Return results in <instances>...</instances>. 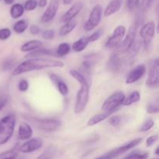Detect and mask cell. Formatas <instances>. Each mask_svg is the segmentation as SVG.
<instances>
[{
    "label": "cell",
    "mask_w": 159,
    "mask_h": 159,
    "mask_svg": "<svg viewBox=\"0 0 159 159\" xmlns=\"http://www.w3.org/2000/svg\"><path fill=\"white\" fill-rule=\"evenodd\" d=\"M155 154H156L157 155H159V147H157L156 150H155Z\"/></svg>",
    "instance_id": "49"
},
{
    "label": "cell",
    "mask_w": 159,
    "mask_h": 159,
    "mask_svg": "<svg viewBox=\"0 0 159 159\" xmlns=\"http://www.w3.org/2000/svg\"><path fill=\"white\" fill-rule=\"evenodd\" d=\"M60 5V0H51L46 10L41 16L42 23H49L54 18Z\"/></svg>",
    "instance_id": "12"
},
{
    "label": "cell",
    "mask_w": 159,
    "mask_h": 159,
    "mask_svg": "<svg viewBox=\"0 0 159 159\" xmlns=\"http://www.w3.org/2000/svg\"><path fill=\"white\" fill-rule=\"evenodd\" d=\"M73 2V0H63V3L65 5H69Z\"/></svg>",
    "instance_id": "47"
},
{
    "label": "cell",
    "mask_w": 159,
    "mask_h": 159,
    "mask_svg": "<svg viewBox=\"0 0 159 159\" xmlns=\"http://www.w3.org/2000/svg\"><path fill=\"white\" fill-rule=\"evenodd\" d=\"M102 34H103V30L99 29L98 30H96V32L93 33L92 35L89 36L88 37L89 41V43H90V42H94V41H96V40H99V39L102 37Z\"/></svg>",
    "instance_id": "33"
},
{
    "label": "cell",
    "mask_w": 159,
    "mask_h": 159,
    "mask_svg": "<svg viewBox=\"0 0 159 159\" xmlns=\"http://www.w3.org/2000/svg\"><path fill=\"white\" fill-rule=\"evenodd\" d=\"M83 8V3L82 2H76L72 5L71 8L65 12L61 18L62 23H66L69 20H73Z\"/></svg>",
    "instance_id": "15"
},
{
    "label": "cell",
    "mask_w": 159,
    "mask_h": 159,
    "mask_svg": "<svg viewBox=\"0 0 159 159\" xmlns=\"http://www.w3.org/2000/svg\"><path fill=\"white\" fill-rule=\"evenodd\" d=\"M140 99H141V94H140V93L138 91H134L130 93L127 97H125L124 102H123V105L130 106L133 103L138 102Z\"/></svg>",
    "instance_id": "26"
},
{
    "label": "cell",
    "mask_w": 159,
    "mask_h": 159,
    "mask_svg": "<svg viewBox=\"0 0 159 159\" xmlns=\"http://www.w3.org/2000/svg\"><path fill=\"white\" fill-rule=\"evenodd\" d=\"M40 56H57V54H56V51H54L53 50L44 49V48L41 49L37 48L33 52L26 54V57H39Z\"/></svg>",
    "instance_id": "19"
},
{
    "label": "cell",
    "mask_w": 159,
    "mask_h": 159,
    "mask_svg": "<svg viewBox=\"0 0 159 159\" xmlns=\"http://www.w3.org/2000/svg\"><path fill=\"white\" fill-rule=\"evenodd\" d=\"M20 144H17L10 150L0 153V158H16L18 156V152H20Z\"/></svg>",
    "instance_id": "27"
},
{
    "label": "cell",
    "mask_w": 159,
    "mask_h": 159,
    "mask_svg": "<svg viewBox=\"0 0 159 159\" xmlns=\"http://www.w3.org/2000/svg\"><path fill=\"white\" fill-rule=\"evenodd\" d=\"M4 2L6 4L10 5V4H12V3H13L14 0H4Z\"/></svg>",
    "instance_id": "48"
},
{
    "label": "cell",
    "mask_w": 159,
    "mask_h": 159,
    "mask_svg": "<svg viewBox=\"0 0 159 159\" xmlns=\"http://www.w3.org/2000/svg\"><path fill=\"white\" fill-rule=\"evenodd\" d=\"M42 45V42L38 40H32L28 41L27 43H24L20 48V51L23 52H28L37 49Z\"/></svg>",
    "instance_id": "22"
},
{
    "label": "cell",
    "mask_w": 159,
    "mask_h": 159,
    "mask_svg": "<svg viewBox=\"0 0 159 159\" xmlns=\"http://www.w3.org/2000/svg\"><path fill=\"white\" fill-rule=\"evenodd\" d=\"M76 25H77V21L73 20H69V21L65 23V24L61 27L60 31H59V34L61 37H65V36L68 35V34L73 31V30L75 28Z\"/></svg>",
    "instance_id": "20"
},
{
    "label": "cell",
    "mask_w": 159,
    "mask_h": 159,
    "mask_svg": "<svg viewBox=\"0 0 159 159\" xmlns=\"http://www.w3.org/2000/svg\"><path fill=\"white\" fill-rule=\"evenodd\" d=\"M159 111V107H158V100L156 102H153V103H149L147 107V112L151 114L153 113H157Z\"/></svg>",
    "instance_id": "35"
},
{
    "label": "cell",
    "mask_w": 159,
    "mask_h": 159,
    "mask_svg": "<svg viewBox=\"0 0 159 159\" xmlns=\"http://www.w3.org/2000/svg\"><path fill=\"white\" fill-rule=\"evenodd\" d=\"M69 74L75 79L76 81L79 82V83H82V82H88L86 79V78L84 76V75H82V73L79 72V71H76L75 69H71L69 71Z\"/></svg>",
    "instance_id": "31"
},
{
    "label": "cell",
    "mask_w": 159,
    "mask_h": 159,
    "mask_svg": "<svg viewBox=\"0 0 159 159\" xmlns=\"http://www.w3.org/2000/svg\"><path fill=\"white\" fill-rule=\"evenodd\" d=\"M121 66V61L120 59L119 55L116 54H113L112 57H110V61L108 62V68L110 71H118Z\"/></svg>",
    "instance_id": "24"
},
{
    "label": "cell",
    "mask_w": 159,
    "mask_h": 159,
    "mask_svg": "<svg viewBox=\"0 0 159 159\" xmlns=\"http://www.w3.org/2000/svg\"><path fill=\"white\" fill-rule=\"evenodd\" d=\"M12 65H13V62L12 61H7L3 63V65H2V69L3 71H8V70H9L12 68Z\"/></svg>",
    "instance_id": "44"
},
{
    "label": "cell",
    "mask_w": 159,
    "mask_h": 159,
    "mask_svg": "<svg viewBox=\"0 0 159 159\" xmlns=\"http://www.w3.org/2000/svg\"><path fill=\"white\" fill-rule=\"evenodd\" d=\"M155 24L154 22L149 21L146 23L144 26L141 27L140 30V36L142 38L144 46L145 48H148L151 44L155 36Z\"/></svg>",
    "instance_id": "10"
},
{
    "label": "cell",
    "mask_w": 159,
    "mask_h": 159,
    "mask_svg": "<svg viewBox=\"0 0 159 159\" xmlns=\"http://www.w3.org/2000/svg\"><path fill=\"white\" fill-rule=\"evenodd\" d=\"M125 95L123 92L117 91L109 96L102 106V110L105 112H116L120 106L123 104Z\"/></svg>",
    "instance_id": "5"
},
{
    "label": "cell",
    "mask_w": 159,
    "mask_h": 159,
    "mask_svg": "<svg viewBox=\"0 0 159 159\" xmlns=\"http://www.w3.org/2000/svg\"><path fill=\"white\" fill-rule=\"evenodd\" d=\"M18 88L20 91L25 92L29 88V84H28V82L25 79H22L20 82H19Z\"/></svg>",
    "instance_id": "40"
},
{
    "label": "cell",
    "mask_w": 159,
    "mask_h": 159,
    "mask_svg": "<svg viewBox=\"0 0 159 159\" xmlns=\"http://www.w3.org/2000/svg\"><path fill=\"white\" fill-rule=\"evenodd\" d=\"M24 7L20 3H16L12 5L10 9V15L13 19H17L22 16L24 13Z\"/></svg>",
    "instance_id": "25"
},
{
    "label": "cell",
    "mask_w": 159,
    "mask_h": 159,
    "mask_svg": "<svg viewBox=\"0 0 159 159\" xmlns=\"http://www.w3.org/2000/svg\"><path fill=\"white\" fill-rule=\"evenodd\" d=\"M0 1H1V0H0Z\"/></svg>",
    "instance_id": "50"
},
{
    "label": "cell",
    "mask_w": 159,
    "mask_h": 159,
    "mask_svg": "<svg viewBox=\"0 0 159 159\" xmlns=\"http://www.w3.org/2000/svg\"><path fill=\"white\" fill-rule=\"evenodd\" d=\"M126 34V28L124 26H116L113 31V34L111 37L108 39L106 43V47L107 48H114L119 44L121 40L124 39Z\"/></svg>",
    "instance_id": "11"
},
{
    "label": "cell",
    "mask_w": 159,
    "mask_h": 159,
    "mask_svg": "<svg viewBox=\"0 0 159 159\" xmlns=\"http://www.w3.org/2000/svg\"><path fill=\"white\" fill-rule=\"evenodd\" d=\"M113 112H105L104 113H99V114L95 115V116H93L91 119L89 120L88 125L89 126L96 125V124H99V123L102 122V121L105 120L106 119L110 117V115L113 114Z\"/></svg>",
    "instance_id": "21"
},
{
    "label": "cell",
    "mask_w": 159,
    "mask_h": 159,
    "mask_svg": "<svg viewBox=\"0 0 159 159\" xmlns=\"http://www.w3.org/2000/svg\"><path fill=\"white\" fill-rule=\"evenodd\" d=\"M154 1L155 0H141V7L144 10H148L150 9Z\"/></svg>",
    "instance_id": "42"
},
{
    "label": "cell",
    "mask_w": 159,
    "mask_h": 159,
    "mask_svg": "<svg viewBox=\"0 0 159 159\" xmlns=\"http://www.w3.org/2000/svg\"><path fill=\"white\" fill-rule=\"evenodd\" d=\"M10 36L11 31L9 29H8V28H3V29L0 30V40H7Z\"/></svg>",
    "instance_id": "36"
},
{
    "label": "cell",
    "mask_w": 159,
    "mask_h": 159,
    "mask_svg": "<svg viewBox=\"0 0 159 159\" xmlns=\"http://www.w3.org/2000/svg\"><path fill=\"white\" fill-rule=\"evenodd\" d=\"M136 30L137 26H135V25H134L130 28L128 34H127L125 38L124 37V40H121L120 43L116 47V51H115L114 54L120 55V54H124V53H127L128 51V50L133 44L135 38H136Z\"/></svg>",
    "instance_id": "6"
},
{
    "label": "cell",
    "mask_w": 159,
    "mask_h": 159,
    "mask_svg": "<svg viewBox=\"0 0 159 159\" xmlns=\"http://www.w3.org/2000/svg\"><path fill=\"white\" fill-rule=\"evenodd\" d=\"M30 32L33 35H37L40 32V29L37 25L33 24L30 26Z\"/></svg>",
    "instance_id": "43"
},
{
    "label": "cell",
    "mask_w": 159,
    "mask_h": 159,
    "mask_svg": "<svg viewBox=\"0 0 159 159\" xmlns=\"http://www.w3.org/2000/svg\"><path fill=\"white\" fill-rule=\"evenodd\" d=\"M16 116L13 114L6 115L0 121V145L6 144L12 138L16 126Z\"/></svg>",
    "instance_id": "2"
},
{
    "label": "cell",
    "mask_w": 159,
    "mask_h": 159,
    "mask_svg": "<svg viewBox=\"0 0 159 159\" xmlns=\"http://www.w3.org/2000/svg\"><path fill=\"white\" fill-rule=\"evenodd\" d=\"M102 8L100 5H96L92 9L88 20L84 25V29L86 31H91L99 25L102 18Z\"/></svg>",
    "instance_id": "8"
},
{
    "label": "cell",
    "mask_w": 159,
    "mask_h": 159,
    "mask_svg": "<svg viewBox=\"0 0 159 159\" xmlns=\"http://www.w3.org/2000/svg\"><path fill=\"white\" fill-rule=\"evenodd\" d=\"M33 134V130L30 126L26 122L20 124L18 130V138L20 141L30 139Z\"/></svg>",
    "instance_id": "17"
},
{
    "label": "cell",
    "mask_w": 159,
    "mask_h": 159,
    "mask_svg": "<svg viewBox=\"0 0 159 159\" xmlns=\"http://www.w3.org/2000/svg\"><path fill=\"white\" fill-rule=\"evenodd\" d=\"M8 102V98L6 96H0V111L6 107Z\"/></svg>",
    "instance_id": "45"
},
{
    "label": "cell",
    "mask_w": 159,
    "mask_h": 159,
    "mask_svg": "<svg viewBox=\"0 0 159 159\" xmlns=\"http://www.w3.org/2000/svg\"><path fill=\"white\" fill-rule=\"evenodd\" d=\"M43 144V141L40 138H32L20 146V152L23 153H30L40 149Z\"/></svg>",
    "instance_id": "13"
},
{
    "label": "cell",
    "mask_w": 159,
    "mask_h": 159,
    "mask_svg": "<svg viewBox=\"0 0 159 159\" xmlns=\"http://www.w3.org/2000/svg\"><path fill=\"white\" fill-rule=\"evenodd\" d=\"M140 0H127V7L129 10L134 11L138 6Z\"/></svg>",
    "instance_id": "39"
},
{
    "label": "cell",
    "mask_w": 159,
    "mask_h": 159,
    "mask_svg": "<svg viewBox=\"0 0 159 159\" xmlns=\"http://www.w3.org/2000/svg\"><path fill=\"white\" fill-rule=\"evenodd\" d=\"M142 141V138H136L134 140H132L129 143H127V144H124V145L120 146V147L114 149V150L111 151V152H108L106 155H102V156L99 157V158H115L119 157L120 155H123L125 152H128L130 149L134 148V147L138 146V144H140Z\"/></svg>",
    "instance_id": "7"
},
{
    "label": "cell",
    "mask_w": 159,
    "mask_h": 159,
    "mask_svg": "<svg viewBox=\"0 0 159 159\" xmlns=\"http://www.w3.org/2000/svg\"><path fill=\"white\" fill-rule=\"evenodd\" d=\"M37 6V0H27L24 4V9L26 11H32L36 9Z\"/></svg>",
    "instance_id": "34"
},
{
    "label": "cell",
    "mask_w": 159,
    "mask_h": 159,
    "mask_svg": "<svg viewBox=\"0 0 159 159\" xmlns=\"http://www.w3.org/2000/svg\"><path fill=\"white\" fill-rule=\"evenodd\" d=\"M42 37L45 40H52L54 37V31L53 30H46L42 33Z\"/></svg>",
    "instance_id": "37"
},
{
    "label": "cell",
    "mask_w": 159,
    "mask_h": 159,
    "mask_svg": "<svg viewBox=\"0 0 159 159\" xmlns=\"http://www.w3.org/2000/svg\"><path fill=\"white\" fill-rule=\"evenodd\" d=\"M30 122L32 123L35 127L39 130H44V131L52 132L57 130L61 125V122L57 119H40L37 117L27 118Z\"/></svg>",
    "instance_id": "4"
},
{
    "label": "cell",
    "mask_w": 159,
    "mask_h": 159,
    "mask_svg": "<svg viewBox=\"0 0 159 159\" xmlns=\"http://www.w3.org/2000/svg\"><path fill=\"white\" fill-rule=\"evenodd\" d=\"M148 152H142L140 150H135L130 152L129 155L125 157V158H148Z\"/></svg>",
    "instance_id": "30"
},
{
    "label": "cell",
    "mask_w": 159,
    "mask_h": 159,
    "mask_svg": "<svg viewBox=\"0 0 159 159\" xmlns=\"http://www.w3.org/2000/svg\"><path fill=\"white\" fill-rule=\"evenodd\" d=\"M120 122L121 117H120L118 116H113L112 117H110V119L109 120V123H110V125H112L114 127H117L120 124Z\"/></svg>",
    "instance_id": "38"
},
{
    "label": "cell",
    "mask_w": 159,
    "mask_h": 159,
    "mask_svg": "<svg viewBox=\"0 0 159 159\" xmlns=\"http://www.w3.org/2000/svg\"><path fill=\"white\" fill-rule=\"evenodd\" d=\"M158 140V135H152V136L149 137L148 138L146 141V144H147V147H152L155 142Z\"/></svg>",
    "instance_id": "41"
},
{
    "label": "cell",
    "mask_w": 159,
    "mask_h": 159,
    "mask_svg": "<svg viewBox=\"0 0 159 159\" xmlns=\"http://www.w3.org/2000/svg\"><path fill=\"white\" fill-rule=\"evenodd\" d=\"M154 125H155V120L153 119H152V118H148L147 120L144 121L142 126L140 127L139 130L141 132L148 131L149 130H151L154 127Z\"/></svg>",
    "instance_id": "32"
},
{
    "label": "cell",
    "mask_w": 159,
    "mask_h": 159,
    "mask_svg": "<svg viewBox=\"0 0 159 159\" xmlns=\"http://www.w3.org/2000/svg\"><path fill=\"white\" fill-rule=\"evenodd\" d=\"M50 79L52 81L53 83L57 86V89L62 96H67L68 94L69 89H68V85L64 81L61 80V79L58 75L55 74H51L50 75Z\"/></svg>",
    "instance_id": "16"
},
{
    "label": "cell",
    "mask_w": 159,
    "mask_h": 159,
    "mask_svg": "<svg viewBox=\"0 0 159 159\" xmlns=\"http://www.w3.org/2000/svg\"><path fill=\"white\" fill-rule=\"evenodd\" d=\"M146 73V67L144 65H139L135 67L128 74L126 79V83L132 84L138 82Z\"/></svg>",
    "instance_id": "14"
},
{
    "label": "cell",
    "mask_w": 159,
    "mask_h": 159,
    "mask_svg": "<svg viewBox=\"0 0 159 159\" xmlns=\"http://www.w3.org/2000/svg\"><path fill=\"white\" fill-rule=\"evenodd\" d=\"M71 51V46L68 43H62L57 47L56 50V54L57 57H64L67 55Z\"/></svg>",
    "instance_id": "28"
},
{
    "label": "cell",
    "mask_w": 159,
    "mask_h": 159,
    "mask_svg": "<svg viewBox=\"0 0 159 159\" xmlns=\"http://www.w3.org/2000/svg\"><path fill=\"white\" fill-rule=\"evenodd\" d=\"M80 84L81 86L76 95L74 107V111L76 114H79L85 110L89 99V83L85 82Z\"/></svg>",
    "instance_id": "3"
},
{
    "label": "cell",
    "mask_w": 159,
    "mask_h": 159,
    "mask_svg": "<svg viewBox=\"0 0 159 159\" xmlns=\"http://www.w3.org/2000/svg\"><path fill=\"white\" fill-rule=\"evenodd\" d=\"M123 4V0H111L104 10V16L107 17L116 13L120 10Z\"/></svg>",
    "instance_id": "18"
},
{
    "label": "cell",
    "mask_w": 159,
    "mask_h": 159,
    "mask_svg": "<svg viewBox=\"0 0 159 159\" xmlns=\"http://www.w3.org/2000/svg\"><path fill=\"white\" fill-rule=\"evenodd\" d=\"M28 27V23L25 20H20L13 25V30L16 34H22Z\"/></svg>",
    "instance_id": "29"
},
{
    "label": "cell",
    "mask_w": 159,
    "mask_h": 159,
    "mask_svg": "<svg viewBox=\"0 0 159 159\" xmlns=\"http://www.w3.org/2000/svg\"><path fill=\"white\" fill-rule=\"evenodd\" d=\"M159 83V65L158 59L152 60L149 65L148 75L146 84L151 88H155L158 85Z\"/></svg>",
    "instance_id": "9"
},
{
    "label": "cell",
    "mask_w": 159,
    "mask_h": 159,
    "mask_svg": "<svg viewBox=\"0 0 159 159\" xmlns=\"http://www.w3.org/2000/svg\"><path fill=\"white\" fill-rule=\"evenodd\" d=\"M89 43V41L88 40V37H83L73 43L72 50L75 52H80L86 48Z\"/></svg>",
    "instance_id": "23"
},
{
    "label": "cell",
    "mask_w": 159,
    "mask_h": 159,
    "mask_svg": "<svg viewBox=\"0 0 159 159\" xmlns=\"http://www.w3.org/2000/svg\"><path fill=\"white\" fill-rule=\"evenodd\" d=\"M37 5H38V6L41 8L45 7V6L48 5V0H40V1H39V2L37 3Z\"/></svg>",
    "instance_id": "46"
},
{
    "label": "cell",
    "mask_w": 159,
    "mask_h": 159,
    "mask_svg": "<svg viewBox=\"0 0 159 159\" xmlns=\"http://www.w3.org/2000/svg\"><path fill=\"white\" fill-rule=\"evenodd\" d=\"M64 63L61 61L52 59L33 57L22 62L12 71V75L17 76L26 72L50 68H63Z\"/></svg>",
    "instance_id": "1"
}]
</instances>
